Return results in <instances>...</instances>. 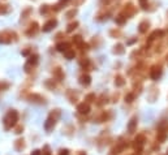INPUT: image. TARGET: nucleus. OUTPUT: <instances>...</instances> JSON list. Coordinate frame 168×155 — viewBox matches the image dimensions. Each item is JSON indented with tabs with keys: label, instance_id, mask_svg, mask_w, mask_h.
Here are the masks:
<instances>
[{
	"label": "nucleus",
	"instance_id": "f257e3e1",
	"mask_svg": "<svg viewBox=\"0 0 168 155\" xmlns=\"http://www.w3.org/2000/svg\"><path fill=\"white\" fill-rule=\"evenodd\" d=\"M17 121H18V112H17L16 110H9V112H8L5 115V117H4V128L7 129H11V128H13Z\"/></svg>",
	"mask_w": 168,
	"mask_h": 155
},
{
	"label": "nucleus",
	"instance_id": "f03ea898",
	"mask_svg": "<svg viewBox=\"0 0 168 155\" xmlns=\"http://www.w3.org/2000/svg\"><path fill=\"white\" fill-rule=\"evenodd\" d=\"M77 111H78L80 114H82V115H86V114H89L90 112V106H89V103L87 102H84V103H81V104L77 106Z\"/></svg>",
	"mask_w": 168,
	"mask_h": 155
},
{
	"label": "nucleus",
	"instance_id": "7ed1b4c3",
	"mask_svg": "<svg viewBox=\"0 0 168 155\" xmlns=\"http://www.w3.org/2000/svg\"><path fill=\"white\" fill-rule=\"evenodd\" d=\"M143 142H145V137L142 136V134H140V136L134 140V143H133V146H134L136 150H138V151H140V150L142 149V146H143Z\"/></svg>",
	"mask_w": 168,
	"mask_h": 155
},
{
	"label": "nucleus",
	"instance_id": "20e7f679",
	"mask_svg": "<svg viewBox=\"0 0 168 155\" xmlns=\"http://www.w3.org/2000/svg\"><path fill=\"white\" fill-rule=\"evenodd\" d=\"M55 123H56V119H54V117H50L47 119V121L44 123V128H46V130L47 132H50L51 129H54V127H55Z\"/></svg>",
	"mask_w": 168,
	"mask_h": 155
},
{
	"label": "nucleus",
	"instance_id": "39448f33",
	"mask_svg": "<svg viewBox=\"0 0 168 155\" xmlns=\"http://www.w3.org/2000/svg\"><path fill=\"white\" fill-rule=\"evenodd\" d=\"M160 74H162V69H160L159 67L153 68V69H151V73H150V76H151L153 80H158L159 77H160Z\"/></svg>",
	"mask_w": 168,
	"mask_h": 155
},
{
	"label": "nucleus",
	"instance_id": "423d86ee",
	"mask_svg": "<svg viewBox=\"0 0 168 155\" xmlns=\"http://www.w3.org/2000/svg\"><path fill=\"white\" fill-rule=\"evenodd\" d=\"M136 128H137V117H132V120L128 124V130H129V133H134Z\"/></svg>",
	"mask_w": 168,
	"mask_h": 155
},
{
	"label": "nucleus",
	"instance_id": "0eeeda50",
	"mask_svg": "<svg viewBox=\"0 0 168 155\" xmlns=\"http://www.w3.org/2000/svg\"><path fill=\"white\" fill-rule=\"evenodd\" d=\"M90 82H91V77L87 76V74H82L80 77V84L84 85V86H89Z\"/></svg>",
	"mask_w": 168,
	"mask_h": 155
},
{
	"label": "nucleus",
	"instance_id": "6e6552de",
	"mask_svg": "<svg viewBox=\"0 0 168 155\" xmlns=\"http://www.w3.org/2000/svg\"><path fill=\"white\" fill-rule=\"evenodd\" d=\"M56 24H58V22H56V20H51V21H48V22H47L46 25H44V26H43V31H50V30H52L55 26H56Z\"/></svg>",
	"mask_w": 168,
	"mask_h": 155
},
{
	"label": "nucleus",
	"instance_id": "1a4fd4ad",
	"mask_svg": "<svg viewBox=\"0 0 168 155\" xmlns=\"http://www.w3.org/2000/svg\"><path fill=\"white\" fill-rule=\"evenodd\" d=\"M56 48H58V51H60V52H65L67 50H69V45L68 43H59L58 46H56Z\"/></svg>",
	"mask_w": 168,
	"mask_h": 155
},
{
	"label": "nucleus",
	"instance_id": "9d476101",
	"mask_svg": "<svg viewBox=\"0 0 168 155\" xmlns=\"http://www.w3.org/2000/svg\"><path fill=\"white\" fill-rule=\"evenodd\" d=\"M64 55H65V58H67L68 60L74 59V56H76V54H74V51H73V50H67L65 52H64Z\"/></svg>",
	"mask_w": 168,
	"mask_h": 155
},
{
	"label": "nucleus",
	"instance_id": "9b49d317",
	"mask_svg": "<svg viewBox=\"0 0 168 155\" xmlns=\"http://www.w3.org/2000/svg\"><path fill=\"white\" fill-rule=\"evenodd\" d=\"M15 147H16V150H22L24 147H25V143H24V140H17L16 141V143H15Z\"/></svg>",
	"mask_w": 168,
	"mask_h": 155
},
{
	"label": "nucleus",
	"instance_id": "f8f14e48",
	"mask_svg": "<svg viewBox=\"0 0 168 155\" xmlns=\"http://www.w3.org/2000/svg\"><path fill=\"white\" fill-rule=\"evenodd\" d=\"M115 85L116 86H124V85H125V81H124V78L121 76H117V77H116V80H115Z\"/></svg>",
	"mask_w": 168,
	"mask_h": 155
},
{
	"label": "nucleus",
	"instance_id": "ddd939ff",
	"mask_svg": "<svg viewBox=\"0 0 168 155\" xmlns=\"http://www.w3.org/2000/svg\"><path fill=\"white\" fill-rule=\"evenodd\" d=\"M30 28H31V29H30L29 31H28V34H29V35H31V34H35V31H37V28H38V24H37V22H34V24H33Z\"/></svg>",
	"mask_w": 168,
	"mask_h": 155
},
{
	"label": "nucleus",
	"instance_id": "4468645a",
	"mask_svg": "<svg viewBox=\"0 0 168 155\" xmlns=\"http://www.w3.org/2000/svg\"><path fill=\"white\" fill-rule=\"evenodd\" d=\"M114 52H115V54H120V55L124 54V48H123V46H121V45H117V46L115 47Z\"/></svg>",
	"mask_w": 168,
	"mask_h": 155
},
{
	"label": "nucleus",
	"instance_id": "2eb2a0df",
	"mask_svg": "<svg viewBox=\"0 0 168 155\" xmlns=\"http://www.w3.org/2000/svg\"><path fill=\"white\" fill-rule=\"evenodd\" d=\"M77 26H78V24H77V22H73V24H69V25H68V29H67V31L68 33H72L73 31V30H74Z\"/></svg>",
	"mask_w": 168,
	"mask_h": 155
},
{
	"label": "nucleus",
	"instance_id": "dca6fc26",
	"mask_svg": "<svg viewBox=\"0 0 168 155\" xmlns=\"http://www.w3.org/2000/svg\"><path fill=\"white\" fill-rule=\"evenodd\" d=\"M3 8H0V15H5L9 12V5H2Z\"/></svg>",
	"mask_w": 168,
	"mask_h": 155
},
{
	"label": "nucleus",
	"instance_id": "f3484780",
	"mask_svg": "<svg viewBox=\"0 0 168 155\" xmlns=\"http://www.w3.org/2000/svg\"><path fill=\"white\" fill-rule=\"evenodd\" d=\"M86 102L87 103H91V102H94L95 101V95H94V94H89V95H86Z\"/></svg>",
	"mask_w": 168,
	"mask_h": 155
},
{
	"label": "nucleus",
	"instance_id": "a211bd4d",
	"mask_svg": "<svg viewBox=\"0 0 168 155\" xmlns=\"http://www.w3.org/2000/svg\"><path fill=\"white\" fill-rule=\"evenodd\" d=\"M73 42L77 43V45H82V38H81L80 35H76V37H73Z\"/></svg>",
	"mask_w": 168,
	"mask_h": 155
},
{
	"label": "nucleus",
	"instance_id": "6ab92c4d",
	"mask_svg": "<svg viewBox=\"0 0 168 155\" xmlns=\"http://www.w3.org/2000/svg\"><path fill=\"white\" fill-rule=\"evenodd\" d=\"M51 117H54V119H58L59 116H60V110H55L54 112H51Z\"/></svg>",
	"mask_w": 168,
	"mask_h": 155
},
{
	"label": "nucleus",
	"instance_id": "aec40b11",
	"mask_svg": "<svg viewBox=\"0 0 168 155\" xmlns=\"http://www.w3.org/2000/svg\"><path fill=\"white\" fill-rule=\"evenodd\" d=\"M146 26H149V24L147 22H142L141 26H140V31L141 33H145L146 31Z\"/></svg>",
	"mask_w": 168,
	"mask_h": 155
},
{
	"label": "nucleus",
	"instance_id": "412c9836",
	"mask_svg": "<svg viewBox=\"0 0 168 155\" xmlns=\"http://www.w3.org/2000/svg\"><path fill=\"white\" fill-rule=\"evenodd\" d=\"M133 99H134V94H128V95L125 97V102L130 103V102H133Z\"/></svg>",
	"mask_w": 168,
	"mask_h": 155
},
{
	"label": "nucleus",
	"instance_id": "4be33fe9",
	"mask_svg": "<svg viewBox=\"0 0 168 155\" xmlns=\"http://www.w3.org/2000/svg\"><path fill=\"white\" fill-rule=\"evenodd\" d=\"M55 74L59 77V78H63V74H61V71H60V68H56L55 69Z\"/></svg>",
	"mask_w": 168,
	"mask_h": 155
},
{
	"label": "nucleus",
	"instance_id": "5701e85b",
	"mask_svg": "<svg viewBox=\"0 0 168 155\" xmlns=\"http://www.w3.org/2000/svg\"><path fill=\"white\" fill-rule=\"evenodd\" d=\"M74 15H76V9H72L71 12H68V13H67V17H68V18H72Z\"/></svg>",
	"mask_w": 168,
	"mask_h": 155
},
{
	"label": "nucleus",
	"instance_id": "b1692460",
	"mask_svg": "<svg viewBox=\"0 0 168 155\" xmlns=\"http://www.w3.org/2000/svg\"><path fill=\"white\" fill-rule=\"evenodd\" d=\"M59 153H60V155H69V150H67V149H61Z\"/></svg>",
	"mask_w": 168,
	"mask_h": 155
},
{
	"label": "nucleus",
	"instance_id": "393cba45",
	"mask_svg": "<svg viewBox=\"0 0 168 155\" xmlns=\"http://www.w3.org/2000/svg\"><path fill=\"white\" fill-rule=\"evenodd\" d=\"M43 153H44V155H51V151H50L48 146H44V149H43Z\"/></svg>",
	"mask_w": 168,
	"mask_h": 155
},
{
	"label": "nucleus",
	"instance_id": "a878e982",
	"mask_svg": "<svg viewBox=\"0 0 168 155\" xmlns=\"http://www.w3.org/2000/svg\"><path fill=\"white\" fill-rule=\"evenodd\" d=\"M47 11H48V7H47V5H42V8H41V13H46Z\"/></svg>",
	"mask_w": 168,
	"mask_h": 155
},
{
	"label": "nucleus",
	"instance_id": "bb28decb",
	"mask_svg": "<svg viewBox=\"0 0 168 155\" xmlns=\"http://www.w3.org/2000/svg\"><path fill=\"white\" fill-rule=\"evenodd\" d=\"M22 130H24V128H22V127H17V128H16V133H17V134L22 133Z\"/></svg>",
	"mask_w": 168,
	"mask_h": 155
},
{
	"label": "nucleus",
	"instance_id": "cd10ccee",
	"mask_svg": "<svg viewBox=\"0 0 168 155\" xmlns=\"http://www.w3.org/2000/svg\"><path fill=\"white\" fill-rule=\"evenodd\" d=\"M31 155H42V153L39 151V150H34V151L31 153Z\"/></svg>",
	"mask_w": 168,
	"mask_h": 155
},
{
	"label": "nucleus",
	"instance_id": "c85d7f7f",
	"mask_svg": "<svg viewBox=\"0 0 168 155\" xmlns=\"http://www.w3.org/2000/svg\"><path fill=\"white\" fill-rule=\"evenodd\" d=\"M68 2H69V0H60V4H65Z\"/></svg>",
	"mask_w": 168,
	"mask_h": 155
},
{
	"label": "nucleus",
	"instance_id": "c756f323",
	"mask_svg": "<svg viewBox=\"0 0 168 155\" xmlns=\"http://www.w3.org/2000/svg\"><path fill=\"white\" fill-rule=\"evenodd\" d=\"M78 155H86V154H85V153H82V151H81V153H80Z\"/></svg>",
	"mask_w": 168,
	"mask_h": 155
}]
</instances>
